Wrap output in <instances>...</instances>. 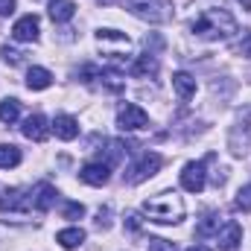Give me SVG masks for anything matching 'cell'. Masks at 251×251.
I'll return each mask as SVG.
<instances>
[{
    "label": "cell",
    "instance_id": "cell-1",
    "mask_svg": "<svg viewBox=\"0 0 251 251\" xmlns=\"http://www.w3.org/2000/svg\"><path fill=\"white\" fill-rule=\"evenodd\" d=\"M190 29H193L199 38H204V41H225V38H231V35L237 32V21H234V15L225 12L222 6H219V9L210 6V9L199 12V15L190 21Z\"/></svg>",
    "mask_w": 251,
    "mask_h": 251
},
{
    "label": "cell",
    "instance_id": "cell-2",
    "mask_svg": "<svg viewBox=\"0 0 251 251\" xmlns=\"http://www.w3.org/2000/svg\"><path fill=\"white\" fill-rule=\"evenodd\" d=\"M143 213L152 222L173 225V222H181L184 219V201H181L178 193H158V196H152V199L143 201Z\"/></svg>",
    "mask_w": 251,
    "mask_h": 251
},
{
    "label": "cell",
    "instance_id": "cell-3",
    "mask_svg": "<svg viewBox=\"0 0 251 251\" xmlns=\"http://www.w3.org/2000/svg\"><path fill=\"white\" fill-rule=\"evenodd\" d=\"M123 6L140 21H152V24H161L170 18V12L164 9L161 0H123Z\"/></svg>",
    "mask_w": 251,
    "mask_h": 251
},
{
    "label": "cell",
    "instance_id": "cell-4",
    "mask_svg": "<svg viewBox=\"0 0 251 251\" xmlns=\"http://www.w3.org/2000/svg\"><path fill=\"white\" fill-rule=\"evenodd\" d=\"M164 167V158L158 155V152H143L140 155V161L128 170V176H126V181L128 184H140V181H146V178H152L158 170Z\"/></svg>",
    "mask_w": 251,
    "mask_h": 251
},
{
    "label": "cell",
    "instance_id": "cell-5",
    "mask_svg": "<svg viewBox=\"0 0 251 251\" xmlns=\"http://www.w3.org/2000/svg\"><path fill=\"white\" fill-rule=\"evenodd\" d=\"M29 207H32V199L18 187L6 190V196L0 199V213H3V216H15V222H18L21 216H26Z\"/></svg>",
    "mask_w": 251,
    "mask_h": 251
},
{
    "label": "cell",
    "instance_id": "cell-6",
    "mask_svg": "<svg viewBox=\"0 0 251 251\" xmlns=\"http://www.w3.org/2000/svg\"><path fill=\"white\" fill-rule=\"evenodd\" d=\"M117 126H120L123 131H140V128L149 126V114H146L140 105L126 102L123 108H120V114H117Z\"/></svg>",
    "mask_w": 251,
    "mask_h": 251
},
{
    "label": "cell",
    "instance_id": "cell-7",
    "mask_svg": "<svg viewBox=\"0 0 251 251\" xmlns=\"http://www.w3.org/2000/svg\"><path fill=\"white\" fill-rule=\"evenodd\" d=\"M207 161H210V155L204 158V161H190L187 167H184V173H181V187L187 190V193H201L204 190V167H207Z\"/></svg>",
    "mask_w": 251,
    "mask_h": 251
},
{
    "label": "cell",
    "instance_id": "cell-8",
    "mask_svg": "<svg viewBox=\"0 0 251 251\" xmlns=\"http://www.w3.org/2000/svg\"><path fill=\"white\" fill-rule=\"evenodd\" d=\"M97 44L102 47L105 56H120V53L128 50V35L117 32V29H100L97 32Z\"/></svg>",
    "mask_w": 251,
    "mask_h": 251
},
{
    "label": "cell",
    "instance_id": "cell-9",
    "mask_svg": "<svg viewBox=\"0 0 251 251\" xmlns=\"http://www.w3.org/2000/svg\"><path fill=\"white\" fill-rule=\"evenodd\" d=\"M21 131H24V137L35 140V143H44V140L50 137L53 126H50V120H47L44 114H32V117H26V120H24Z\"/></svg>",
    "mask_w": 251,
    "mask_h": 251
},
{
    "label": "cell",
    "instance_id": "cell-10",
    "mask_svg": "<svg viewBox=\"0 0 251 251\" xmlns=\"http://www.w3.org/2000/svg\"><path fill=\"white\" fill-rule=\"evenodd\" d=\"M38 32H41V24H38L35 15H24V18H18L15 26H12V38H15V41H24V44L38 41Z\"/></svg>",
    "mask_w": 251,
    "mask_h": 251
},
{
    "label": "cell",
    "instance_id": "cell-11",
    "mask_svg": "<svg viewBox=\"0 0 251 251\" xmlns=\"http://www.w3.org/2000/svg\"><path fill=\"white\" fill-rule=\"evenodd\" d=\"M79 178H82L85 184H91V187H102V184H108V178H111V167L102 164V161L85 164V167L79 170Z\"/></svg>",
    "mask_w": 251,
    "mask_h": 251
},
{
    "label": "cell",
    "instance_id": "cell-12",
    "mask_svg": "<svg viewBox=\"0 0 251 251\" xmlns=\"http://www.w3.org/2000/svg\"><path fill=\"white\" fill-rule=\"evenodd\" d=\"M216 240H219V249L234 251L240 243H243V225H240V222H234V219H228V222L216 231Z\"/></svg>",
    "mask_w": 251,
    "mask_h": 251
},
{
    "label": "cell",
    "instance_id": "cell-13",
    "mask_svg": "<svg viewBox=\"0 0 251 251\" xmlns=\"http://www.w3.org/2000/svg\"><path fill=\"white\" fill-rule=\"evenodd\" d=\"M56 199H59V193H56V187H53V184H47V181L35 184V190H32V207H35L38 213H47V210H53Z\"/></svg>",
    "mask_w": 251,
    "mask_h": 251
},
{
    "label": "cell",
    "instance_id": "cell-14",
    "mask_svg": "<svg viewBox=\"0 0 251 251\" xmlns=\"http://www.w3.org/2000/svg\"><path fill=\"white\" fill-rule=\"evenodd\" d=\"M47 15H50L53 24H64V21H70V18L76 15V3H73V0H50Z\"/></svg>",
    "mask_w": 251,
    "mask_h": 251
},
{
    "label": "cell",
    "instance_id": "cell-15",
    "mask_svg": "<svg viewBox=\"0 0 251 251\" xmlns=\"http://www.w3.org/2000/svg\"><path fill=\"white\" fill-rule=\"evenodd\" d=\"M53 85V73L47 67H29L26 70V88L29 91H44Z\"/></svg>",
    "mask_w": 251,
    "mask_h": 251
},
{
    "label": "cell",
    "instance_id": "cell-16",
    "mask_svg": "<svg viewBox=\"0 0 251 251\" xmlns=\"http://www.w3.org/2000/svg\"><path fill=\"white\" fill-rule=\"evenodd\" d=\"M173 88H176V94H178V100H181V102H187L190 97L196 94V79L190 76L187 70H178V73L173 76Z\"/></svg>",
    "mask_w": 251,
    "mask_h": 251
},
{
    "label": "cell",
    "instance_id": "cell-17",
    "mask_svg": "<svg viewBox=\"0 0 251 251\" xmlns=\"http://www.w3.org/2000/svg\"><path fill=\"white\" fill-rule=\"evenodd\" d=\"M53 131H56V137H62V140H73V137L79 134V123H76V117H70V114H59V117L53 120Z\"/></svg>",
    "mask_w": 251,
    "mask_h": 251
},
{
    "label": "cell",
    "instance_id": "cell-18",
    "mask_svg": "<svg viewBox=\"0 0 251 251\" xmlns=\"http://www.w3.org/2000/svg\"><path fill=\"white\" fill-rule=\"evenodd\" d=\"M56 243L62 246V249H79L82 243H85V231L82 228H64V231H59L56 234Z\"/></svg>",
    "mask_w": 251,
    "mask_h": 251
},
{
    "label": "cell",
    "instance_id": "cell-19",
    "mask_svg": "<svg viewBox=\"0 0 251 251\" xmlns=\"http://www.w3.org/2000/svg\"><path fill=\"white\" fill-rule=\"evenodd\" d=\"M131 73H134V76H155V73H158V59H155L152 53H143L137 62L131 64Z\"/></svg>",
    "mask_w": 251,
    "mask_h": 251
},
{
    "label": "cell",
    "instance_id": "cell-20",
    "mask_svg": "<svg viewBox=\"0 0 251 251\" xmlns=\"http://www.w3.org/2000/svg\"><path fill=\"white\" fill-rule=\"evenodd\" d=\"M21 164V149L12 143H0V170H12Z\"/></svg>",
    "mask_w": 251,
    "mask_h": 251
},
{
    "label": "cell",
    "instance_id": "cell-21",
    "mask_svg": "<svg viewBox=\"0 0 251 251\" xmlns=\"http://www.w3.org/2000/svg\"><path fill=\"white\" fill-rule=\"evenodd\" d=\"M18 117H21V102L12 97L0 100V123H15Z\"/></svg>",
    "mask_w": 251,
    "mask_h": 251
},
{
    "label": "cell",
    "instance_id": "cell-22",
    "mask_svg": "<svg viewBox=\"0 0 251 251\" xmlns=\"http://www.w3.org/2000/svg\"><path fill=\"white\" fill-rule=\"evenodd\" d=\"M213 231H219V213H204L196 228V237H210Z\"/></svg>",
    "mask_w": 251,
    "mask_h": 251
},
{
    "label": "cell",
    "instance_id": "cell-23",
    "mask_svg": "<svg viewBox=\"0 0 251 251\" xmlns=\"http://www.w3.org/2000/svg\"><path fill=\"white\" fill-rule=\"evenodd\" d=\"M62 216L64 219H82V216H85V204H79V201H67L64 210H62Z\"/></svg>",
    "mask_w": 251,
    "mask_h": 251
},
{
    "label": "cell",
    "instance_id": "cell-24",
    "mask_svg": "<svg viewBox=\"0 0 251 251\" xmlns=\"http://www.w3.org/2000/svg\"><path fill=\"white\" fill-rule=\"evenodd\" d=\"M237 207L246 210V213H251V184H246V187L237 193Z\"/></svg>",
    "mask_w": 251,
    "mask_h": 251
},
{
    "label": "cell",
    "instance_id": "cell-25",
    "mask_svg": "<svg viewBox=\"0 0 251 251\" xmlns=\"http://www.w3.org/2000/svg\"><path fill=\"white\" fill-rule=\"evenodd\" d=\"M146 251H176V243H167V240H149V249Z\"/></svg>",
    "mask_w": 251,
    "mask_h": 251
},
{
    "label": "cell",
    "instance_id": "cell-26",
    "mask_svg": "<svg viewBox=\"0 0 251 251\" xmlns=\"http://www.w3.org/2000/svg\"><path fill=\"white\" fill-rule=\"evenodd\" d=\"M0 56H3V62H9V64L21 62V53H18V50H9V47H3V50H0Z\"/></svg>",
    "mask_w": 251,
    "mask_h": 251
},
{
    "label": "cell",
    "instance_id": "cell-27",
    "mask_svg": "<svg viewBox=\"0 0 251 251\" xmlns=\"http://www.w3.org/2000/svg\"><path fill=\"white\" fill-rule=\"evenodd\" d=\"M240 53L251 59V32H246V35H243V41H240Z\"/></svg>",
    "mask_w": 251,
    "mask_h": 251
},
{
    "label": "cell",
    "instance_id": "cell-28",
    "mask_svg": "<svg viewBox=\"0 0 251 251\" xmlns=\"http://www.w3.org/2000/svg\"><path fill=\"white\" fill-rule=\"evenodd\" d=\"M12 12H15V0H0V18H6Z\"/></svg>",
    "mask_w": 251,
    "mask_h": 251
},
{
    "label": "cell",
    "instance_id": "cell-29",
    "mask_svg": "<svg viewBox=\"0 0 251 251\" xmlns=\"http://www.w3.org/2000/svg\"><path fill=\"white\" fill-rule=\"evenodd\" d=\"M187 251H210V249H204V246H193V249H187Z\"/></svg>",
    "mask_w": 251,
    "mask_h": 251
},
{
    "label": "cell",
    "instance_id": "cell-30",
    "mask_svg": "<svg viewBox=\"0 0 251 251\" xmlns=\"http://www.w3.org/2000/svg\"><path fill=\"white\" fill-rule=\"evenodd\" d=\"M243 3V9H251V0H240Z\"/></svg>",
    "mask_w": 251,
    "mask_h": 251
}]
</instances>
